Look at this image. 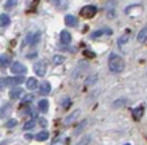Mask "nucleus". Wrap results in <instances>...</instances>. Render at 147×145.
<instances>
[{
	"mask_svg": "<svg viewBox=\"0 0 147 145\" xmlns=\"http://www.w3.org/2000/svg\"><path fill=\"white\" fill-rule=\"evenodd\" d=\"M11 73L16 75H24L27 73V67L20 62H13L11 65Z\"/></svg>",
	"mask_w": 147,
	"mask_h": 145,
	"instance_id": "obj_3",
	"label": "nucleus"
},
{
	"mask_svg": "<svg viewBox=\"0 0 147 145\" xmlns=\"http://www.w3.org/2000/svg\"><path fill=\"white\" fill-rule=\"evenodd\" d=\"M146 40H147V24L139 31V34H138V42L142 43V42H146Z\"/></svg>",
	"mask_w": 147,
	"mask_h": 145,
	"instance_id": "obj_15",
	"label": "nucleus"
},
{
	"mask_svg": "<svg viewBox=\"0 0 147 145\" xmlns=\"http://www.w3.org/2000/svg\"><path fill=\"white\" fill-rule=\"evenodd\" d=\"M50 92H51V85H50L49 82H43V84L40 85L39 93L42 94V96H47Z\"/></svg>",
	"mask_w": 147,
	"mask_h": 145,
	"instance_id": "obj_11",
	"label": "nucleus"
},
{
	"mask_svg": "<svg viewBox=\"0 0 147 145\" xmlns=\"http://www.w3.org/2000/svg\"><path fill=\"white\" fill-rule=\"evenodd\" d=\"M96 13H97V7L96 5H85V7L81 8L80 16H82L85 19H90V18H93Z\"/></svg>",
	"mask_w": 147,
	"mask_h": 145,
	"instance_id": "obj_2",
	"label": "nucleus"
},
{
	"mask_svg": "<svg viewBox=\"0 0 147 145\" xmlns=\"http://www.w3.org/2000/svg\"><path fill=\"white\" fill-rule=\"evenodd\" d=\"M26 138H27V140H31L32 136H31V134H26Z\"/></svg>",
	"mask_w": 147,
	"mask_h": 145,
	"instance_id": "obj_36",
	"label": "nucleus"
},
{
	"mask_svg": "<svg viewBox=\"0 0 147 145\" xmlns=\"http://www.w3.org/2000/svg\"><path fill=\"white\" fill-rule=\"evenodd\" d=\"M125 67V63H124V59L117 55L115 53H111L109 54V59H108V69L111 73L113 74H120L121 71L124 70Z\"/></svg>",
	"mask_w": 147,
	"mask_h": 145,
	"instance_id": "obj_1",
	"label": "nucleus"
},
{
	"mask_svg": "<svg viewBox=\"0 0 147 145\" xmlns=\"http://www.w3.org/2000/svg\"><path fill=\"white\" fill-rule=\"evenodd\" d=\"M63 144H65V138H63L62 136H58L57 138H54L51 145H63Z\"/></svg>",
	"mask_w": 147,
	"mask_h": 145,
	"instance_id": "obj_24",
	"label": "nucleus"
},
{
	"mask_svg": "<svg viewBox=\"0 0 147 145\" xmlns=\"http://www.w3.org/2000/svg\"><path fill=\"white\" fill-rule=\"evenodd\" d=\"M127 104V100H117V101H115L113 102V108H119V106H123V105H125Z\"/></svg>",
	"mask_w": 147,
	"mask_h": 145,
	"instance_id": "obj_28",
	"label": "nucleus"
},
{
	"mask_svg": "<svg viewBox=\"0 0 147 145\" xmlns=\"http://www.w3.org/2000/svg\"><path fill=\"white\" fill-rule=\"evenodd\" d=\"M9 62H11V58H9V55H7V54L0 55V66H1V67H7L9 65Z\"/></svg>",
	"mask_w": 147,
	"mask_h": 145,
	"instance_id": "obj_17",
	"label": "nucleus"
},
{
	"mask_svg": "<svg viewBox=\"0 0 147 145\" xmlns=\"http://www.w3.org/2000/svg\"><path fill=\"white\" fill-rule=\"evenodd\" d=\"M127 39H128V36L127 35H124V36H121V38H119V40H117V44H119V46H123V44L124 43H127Z\"/></svg>",
	"mask_w": 147,
	"mask_h": 145,
	"instance_id": "obj_31",
	"label": "nucleus"
},
{
	"mask_svg": "<svg viewBox=\"0 0 147 145\" xmlns=\"http://www.w3.org/2000/svg\"><path fill=\"white\" fill-rule=\"evenodd\" d=\"M7 78H0V90H3V89L7 86Z\"/></svg>",
	"mask_w": 147,
	"mask_h": 145,
	"instance_id": "obj_33",
	"label": "nucleus"
},
{
	"mask_svg": "<svg viewBox=\"0 0 147 145\" xmlns=\"http://www.w3.org/2000/svg\"><path fill=\"white\" fill-rule=\"evenodd\" d=\"M16 124H18V121L12 118V120H9V121H7L5 126H7V128H13V126H16Z\"/></svg>",
	"mask_w": 147,
	"mask_h": 145,
	"instance_id": "obj_30",
	"label": "nucleus"
},
{
	"mask_svg": "<svg viewBox=\"0 0 147 145\" xmlns=\"http://www.w3.org/2000/svg\"><path fill=\"white\" fill-rule=\"evenodd\" d=\"M9 22H11V19H9L7 13H1L0 15V27H7L9 24Z\"/></svg>",
	"mask_w": 147,
	"mask_h": 145,
	"instance_id": "obj_16",
	"label": "nucleus"
},
{
	"mask_svg": "<svg viewBox=\"0 0 147 145\" xmlns=\"http://www.w3.org/2000/svg\"><path fill=\"white\" fill-rule=\"evenodd\" d=\"M97 79H98V75L97 74H92V75H89V77L86 78V81H85V85H86V86L94 85L96 82H97Z\"/></svg>",
	"mask_w": 147,
	"mask_h": 145,
	"instance_id": "obj_18",
	"label": "nucleus"
},
{
	"mask_svg": "<svg viewBox=\"0 0 147 145\" xmlns=\"http://www.w3.org/2000/svg\"><path fill=\"white\" fill-rule=\"evenodd\" d=\"M80 109H77V110H74V112H73V113H70V114L67 116L66 118L63 120V124H65V125H70V124H73L74 122V121H76L77 120V117H78V116H80Z\"/></svg>",
	"mask_w": 147,
	"mask_h": 145,
	"instance_id": "obj_6",
	"label": "nucleus"
},
{
	"mask_svg": "<svg viewBox=\"0 0 147 145\" xmlns=\"http://www.w3.org/2000/svg\"><path fill=\"white\" fill-rule=\"evenodd\" d=\"M143 112H144V108H143V106H138V108L132 109V116H134V118L136 120V121H139V120L142 118Z\"/></svg>",
	"mask_w": 147,
	"mask_h": 145,
	"instance_id": "obj_12",
	"label": "nucleus"
},
{
	"mask_svg": "<svg viewBox=\"0 0 147 145\" xmlns=\"http://www.w3.org/2000/svg\"><path fill=\"white\" fill-rule=\"evenodd\" d=\"M9 112V105H4L3 108H0V117L7 116V113Z\"/></svg>",
	"mask_w": 147,
	"mask_h": 145,
	"instance_id": "obj_26",
	"label": "nucleus"
},
{
	"mask_svg": "<svg viewBox=\"0 0 147 145\" xmlns=\"http://www.w3.org/2000/svg\"><path fill=\"white\" fill-rule=\"evenodd\" d=\"M39 36H40V34L39 32H36L35 35L32 36V39H31V44H36L38 42H39Z\"/></svg>",
	"mask_w": 147,
	"mask_h": 145,
	"instance_id": "obj_32",
	"label": "nucleus"
},
{
	"mask_svg": "<svg viewBox=\"0 0 147 145\" xmlns=\"http://www.w3.org/2000/svg\"><path fill=\"white\" fill-rule=\"evenodd\" d=\"M34 100V96L32 94H27V96L23 97V104H28V102H31Z\"/></svg>",
	"mask_w": 147,
	"mask_h": 145,
	"instance_id": "obj_29",
	"label": "nucleus"
},
{
	"mask_svg": "<svg viewBox=\"0 0 147 145\" xmlns=\"http://www.w3.org/2000/svg\"><path fill=\"white\" fill-rule=\"evenodd\" d=\"M34 126H35V120H30V121H27V122L23 125V129H24V130H30V129H32Z\"/></svg>",
	"mask_w": 147,
	"mask_h": 145,
	"instance_id": "obj_22",
	"label": "nucleus"
},
{
	"mask_svg": "<svg viewBox=\"0 0 147 145\" xmlns=\"http://www.w3.org/2000/svg\"><path fill=\"white\" fill-rule=\"evenodd\" d=\"M38 109H39V112H42V113H46V112L49 110V101H47V100H40V101L38 102Z\"/></svg>",
	"mask_w": 147,
	"mask_h": 145,
	"instance_id": "obj_13",
	"label": "nucleus"
},
{
	"mask_svg": "<svg viewBox=\"0 0 147 145\" xmlns=\"http://www.w3.org/2000/svg\"><path fill=\"white\" fill-rule=\"evenodd\" d=\"M86 122H88L86 120L81 121V122L78 124V125H77V128H76V130H74V133H76V134H78V133L82 132V130H84V128H85V125H86Z\"/></svg>",
	"mask_w": 147,
	"mask_h": 145,
	"instance_id": "obj_21",
	"label": "nucleus"
},
{
	"mask_svg": "<svg viewBox=\"0 0 147 145\" xmlns=\"http://www.w3.org/2000/svg\"><path fill=\"white\" fill-rule=\"evenodd\" d=\"M90 144V136H84L76 145H89Z\"/></svg>",
	"mask_w": 147,
	"mask_h": 145,
	"instance_id": "obj_23",
	"label": "nucleus"
},
{
	"mask_svg": "<svg viewBox=\"0 0 147 145\" xmlns=\"http://www.w3.org/2000/svg\"><path fill=\"white\" fill-rule=\"evenodd\" d=\"M26 88L28 89V90H35V89L38 88V81H36V78L31 77V78L27 79L26 81Z\"/></svg>",
	"mask_w": 147,
	"mask_h": 145,
	"instance_id": "obj_10",
	"label": "nucleus"
},
{
	"mask_svg": "<svg viewBox=\"0 0 147 145\" xmlns=\"http://www.w3.org/2000/svg\"><path fill=\"white\" fill-rule=\"evenodd\" d=\"M59 38H61V42H62L63 44H69L71 42V35L70 32L66 30L61 31V34H59Z\"/></svg>",
	"mask_w": 147,
	"mask_h": 145,
	"instance_id": "obj_8",
	"label": "nucleus"
},
{
	"mask_svg": "<svg viewBox=\"0 0 147 145\" xmlns=\"http://www.w3.org/2000/svg\"><path fill=\"white\" fill-rule=\"evenodd\" d=\"M124 145H131V144H124Z\"/></svg>",
	"mask_w": 147,
	"mask_h": 145,
	"instance_id": "obj_37",
	"label": "nucleus"
},
{
	"mask_svg": "<svg viewBox=\"0 0 147 145\" xmlns=\"http://www.w3.org/2000/svg\"><path fill=\"white\" fill-rule=\"evenodd\" d=\"M78 20H77L76 16H73V15H66L65 16V24L67 27H76Z\"/></svg>",
	"mask_w": 147,
	"mask_h": 145,
	"instance_id": "obj_9",
	"label": "nucleus"
},
{
	"mask_svg": "<svg viewBox=\"0 0 147 145\" xmlns=\"http://www.w3.org/2000/svg\"><path fill=\"white\" fill-rule=\"evenodd\" d=\"M47 138H49V132H46V130H42L35 136L36 141H46Z\"/></svg>",
	"mask_w": 147,
	"mask_h": 145,
	"instance_id": "obj_19",
	"label": "nucleus"
},
{
	"mask_svg": "<svg viewBox=\"0 0 147 145\" xmlns=\"http://www.w3.org/2000/svg\"><path fill=\"white\" fill-rule=\"evenodd\" d=\"M50 3L53 5H59L61 4V0H50Z\"/></svg>",
	"mask_w": 147,
	"mask_h": 145,
	"instance_id": "obj_34",
	"label": "nucleus"
},
{
	"mask_svg": "<svg viewBox=\"0 0 147 145\" xmlns=\"http://www.w3.org/2000/svg\"><path fill=\"white\" fill-rule=\"evenodd\" d=\"M39 122H40V125H42V126H46V125H47V121H46L45 118H40Z\"/></svg>",
	"mask_w": 147,
	"mask_h": 145,
	"instance_id": "obj_35",
	"label": "nucleus"
},
{
	"mask_svg": "<svg viewBox=\"0 0 147 145\" xmlns=\"http://www.w3.org/2000/svg\"><path fill=\"white\" fill-rule=\"evenodd\" d=\"M70 104H71V101H70V98H63L62 100V102H61V105H62V108L63 109H67L69 106H70Z\"/></svg>",
	"mask_w": 147,
	"mask_h": 145,
	"instance_id": "obj_27",
	"label": "nucleus"
},
{
	"mask_svg": "<svg viewBox=\"0 0 147 145\" xmlns=\"http://www.w3.org/2000/svg\"><path fill=\"white\" fill-rule=\"evenodd\" d=\"M65 62V57H62V55H54L53 57V63L54 65H61V63H63Z\"/></svg>",
	"mask_w": 147,
	"mask_h": 145,
	"instance_id": "obj_20",
	"label": "nucleus"
},
{
	"mask_svg": "<svg viewBox=\"0 0 147 145\" xmlns=\"http://www.w3.org/2000/svg\"><path fill=\"white\" fill-rule=\"evenodd\" d=\"M34 71H35V74L38 75V77H43V75L46 74V71H47L46 62H43V61L36 62L35 65H34Z\"/></svg>",
	"mask_w": 147,
	"mask_h": 145,
	"instance_id": "obj_4",
	"label": "nucleus"
},
{
	"mask_svg": "<svg viewBox=\"0 0 147 145\" xmlns=\"http://www.w3.org/2000/svg\"><path fill=\"white\" fill-rule=\"evenodd\" d=\"M24 82V75H16V77H9L7 78V84L11 86H18Z\"/></svg>",
	"mask_w": 147,
	"mask_h": 145,
	"instance_id": "obj_5",
	"label": "nucleus"
},
{
	"mask_svg": "<svg viewBox=\"0 0 147 145\" xmlns=\"http://www.w3.org/2000/svg\"><path fill=\"white\" fill-rule=\"evenodd\" d=\"M111 34H112L111 28H102V30H97V31H94V32H92V34H90V38H92V39H96V38H98V36L111 35Z\"/></svg>",
	"mask_w": 147,
	"mask_h": 145,
	"instance_id": "obj_7",
	"label": "nucleus"
},
{
	"mask_svg": "<svg viewBox=\"0 0 147 145\" xmlns=\"http://www.w3.org/2000/svg\"><path fill=\"white\" fill-rule=\"evenodd\" d=\"M16 4H18V0H7L4 7L5 8H12V7H15Z\"/></svg>",
	"mask_w": 147,
	"mask_h": 145,
	"instance_id": "obj_25",
	"label": "nucleus"
},
{
	"mask_svg": "<svg viewBox=\"0 0 147 145\" xmlns=\"http://www.w3.org/2000/svg\"><path fill=\"white\" fill-rule=\"evenodd\" d=\"M23 94V89L20 88H15L12 89L11 92H9V98H12V100H16V98H19V97Z\"/></svg>",
	"mask_w": 147,
	"mask_h": 145,
	"instance_id": "obj_14",
	"label": "nucleus"
}]
</instances>
